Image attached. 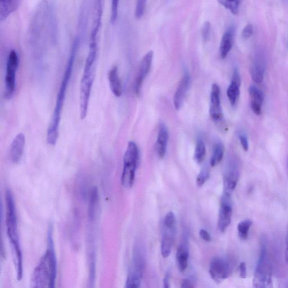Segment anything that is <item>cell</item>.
Returning a JSON list of instances; mask_svg holds the SVG:
<instances>
[{"label":"cell","mask_w":288,"mask_h":288,"mask_svg":"<svg viewBox=\"0 0 288 288\" xmlns=\"http://www.w3.org/2000/svg\"><path fill=\"white\" fill-rule=\"evenodd\" d=\"M259 260L256 266L253 281L256 288L272 287V270L267 245L262 240Z\"/></svg>","instance_id":"obj_5"},{"label":"cell","mask_w":288,"mask_h":288,"mask_svg":"<svg viewBox=\"0 0 288 288\" xmlns=\"http://www.w3.org/2000/svg\"><path fill=\"white\" fill-rule=\"evenodd\" d=\"M176 223L175 214L172 212H169L164 219L163 226L169 229H176Z\"/></svg>","instance_id":"obj_31"},{"label":"cell","mask_w":288,"mask_h":288,"mask_svg":"<svg viewBox=\"0 0 288 288\" xmlns=\"http://www.w3.org/2000/svg\"><path fill=\"white\" fill-rule=\"evenodd\" d=\"M182 287L184 288L193 287L194 286L191 280L189 279H184L182 281Z\"/></svg>","instance_id":"obj_39"},{"label":"cell","mask_w":288,"mask_h":288,"mask_svg":"<svg viewBox=\"0 0 288 288\" xmlns=\"http://www.w3.org/2000/svg\"><path fill=\"white\" fill-rule=\"evenodd\" d=\"M232 213L231 196L223 194L221 198L218 224V229L220 232L224 233L227 230L231 223Z\"/></svg>","instance_id":"obj_10"},{"label":"cell","mask_w":288,"mask_h":288,"mask_svg":"<svg viewBox=\"0 0 288 288\" xmlns=\"http://www.w3.org/2000/svg\"><path fill=\"white\" fill-rule=\"evenodd\" d=\"M285 261L288 264V230L286 237V247L285 250Z\"/></svg>","instance_id":"obj_41"},{"label":"cell","mask_w":288,"mask_h":288,"mask_svg":"<svg viewBox=\"0 0 288 288\" xmlns=\"http://www.w3.org/2000/svg\"><path fill=\"white\" fill-rule=\"evenodd\" d=\"M104 0H95L93 22L90 34V42H97V35L101 25L102 13H103Z\"/></svg>","instance_id":"obj_16"},{"label":"cell","mask_w":288,"mask_h":288,"mask_svg":"<svg viewBox=\"0 0 288 288\" xmlns=\"http://www.w3.org/2000/svg\"><path fill=\"white\" fill-rule=\"evenodd\" d=\"M176 260L179 271L183 272L186 270L189 260V249L187 245L181 244L178 246Z\"/></svg>","instance_id":"obj_25"},{"label":"cell","mask_w":288,"mask_h":288,"mask_svg":"<svg viewBox=\"0 0 288 288\" xmlns=\"http://www.w3.org/2000/svg\"><path fill=\"white\" fill-rule=\"evenodd\" d=\"M239 178V169L238 164L232 161L229 163L224 176V194L231 196Z\"/></svg>","instance_id":"obj_11"},{"label":"cell","mask_w":288,"mask_h":288,"mask_svg":"<svg viewBox=\"0 0 288 288\" xmlns=\"http://www.w3.org/2000/svg\"><path fill=\"white\" fill-rule=\"evenodd\" d=\"M254 26L251 24H248L245 26L242 31V36L244 39H248L254 34Z\"/></svg>","instance_id":"obj_35"},{"label":"cell","mask_w":288,"mask_h":288,"mask_svg":"<svg viewBox=\"0 0 288 288\" xmlns=\"http://www.w3.org/2000/svg\"><path fill=\"white\" fill-rule=\"evenodd\" d=\"M119 3L120 0H112L111 21L112 24H115L117 21Z\"/></svg>","instance_id":"obj_33"},{"label":"cell","mask_w":288,"mask_h":288,"mask_svg":"<svg viewBox=\"0 0 288 288\" xmlns=\"http://www.w3.org/2000/svg\"><path fill=\"white\" fill-rule=\"evenodd\" d=\"M22 0H0V22H3L16 11Z\"/></svg>","instance_id":"obj_23"},{"label":"cell","mask_w":288,"mask_h":288,"mask_svg":"<svg viewBox=\"0 0 288 288\" xmlns=\"http://www.w3.org/2000/svg\"><path fill=\"white\" fill-rule=\"evenodd\" d=\"M251 225L252 222L250 220H245L241 221V222L238 224V232L239 238L241 239H247Z\"/></svg>","instance_id":"obj_29"},{"label":"cell","mask_w":288,"mask_h":288,"mask_svg":"<svg viewBox=\"0 0 288 288\" xmlns=\"http://www.w3.org/2000/svg\"><path fill=\"white\" fill-rule=\"evenodd\" d=\"M168 138L167 127L163 123H161L160 126H159L156 142V150L158 156L160 159L163 158L166 156Z\"/></svg>","instance_id":"obj_18"},{"label":"cell","mask_w":288,"mask_h":288,"mask_svg":"<svg viewBox=\"0 0 288 288\" xmlns=\"http://www.w3.org/2000/svg\"><path fill=\"white\" fill-rule=\"evenodd\" d=\"M209 114L214 122L222 120L224 117L221 103V90L216 84L212 85L210 92Z\"/></svg>","instance_id":"obj_12"},{"label":"cell","mask_w":288,"mask_h":288,"mask_svg":"<svg viewBox=\"0 0 288 288\" xmlns=\"http://www.w3.org/2000/svg\"><path fill=\"white\" fill-rule=\"evenodd\" d=\"M147 0H137L135 16L137 19H140L145 12Z\"/></svg>","instance_id":"obj_32"},{"label":"cell","mask_w":288,"mask_h":288,"mask_svg":"<svg viewBox=\"0 0 288 288\" xmlns=\"http://www.w3.org/2000/svg\"><path fill=\"white\" fill-rule=\"evenodd\" d=\"M19 63L16 51H10L7 61L6 75L5 79V97L11 100L16 90V77Z\"/></svg>","instance_id":"obj_7"},{"label":"cell","mask_w":288,"mask_h":288,"mask_svg":"<svg viewBox=\"0 0 288 288\" xmlns=\"http://www.w3.org/2000/svg\"><path fill=\"white\" fill-rule=\"evenodd\" d=\"M107 77L112 93L117 97H121L123 93V89L117 66H115L112 68L108 73Z\"/></svg>","instance_id":"obj_22"},{"label":"cell","mask_w":288,"mask_h":288,"mask_svg":"<svg viewBox=\"0 0 288 288\" xmlns=\"http://www.w3.org/2000/svg\"><path fill=\"white\" fill-rule=\"evenodd\" d=\"M265 65L263 59L257 58L250 67L251 79L256 84H261L264 79Z\"/></svg>","instance_id":"obj_24"},{"label":"cell","mask_w":288,"mask_h":288,"mask_svg":"<svg viewBox=\"0 0 288 288\" xmlns=\"http://www.w3.org/2000/svg\"><path fill=\"white\" fill-rule=\"evenodd\" d=\"M163 285L164 287H169V273H168L163 280Z\"/></svg>","instance_id":"obj_40"},{"label":"cell","mask_w":288,"mask_h":288,"mask_svg":"<svg viewBox=\"0 0 288 288\" xmlns=\"http://www.w3.org/2000/svg\"><path fill=\"white\" fill-rule=\"evenodd\" d=\"M25 146V136L19 133L15 136L10 146L9 157L13 163H18L23 157Z\"/></svg>","instance_id":"obj_14"},{"label":"cell","mask_w":288,"mask_h":288,"mask_svg":"<svg viewBox=\"0 0 288 288\" xmlns=\"http://www.w3.org/2000/svg\"><path fill=\"white\" fill-rule=\"evenodd\" d=\"M176 229H169L164 226L161 243V254L164 259L167 258L171 254L174 236Z\"/></svg>","instance_id":"obj_20"},{"label":"cell","mask_w":288,"mask_h":288,"mask_svg":"<svg viewBox=\"0 0 288 288\" xmlns=\"http://www.w3.org/2000/svg\"><path fill=\"white\" fill-rule=\"evenodd\" d=\"M199 235L203 240L205 241H207V242H209V241L211 240V236H210V234L205 230H200L199 231Z\"/></svg>","instance_id":"obj_37"},{"label":"cell","mask_w":288,"mask_h":288,"mask_svg":"<svg viewBox=\"0 0 288 288\" xmlns=\"http://www.w3.org/2000/svg\"><path fill=\"white\" fill-rule=\"evenodd\" d=\"M97 43H90L89 50L81 80L80 89V116L84 120L88 113L90 96L93 86L97 56Z\"/></svg>","instance_id":"obj_4"},{"label":"cell","mask_w":288,"mask_h":288,"mask_svg":"<svg viewBox=\"0 0 288 288\" xmlns=\"http://www.w3.org/2000/svg\"><path fill=\"white\" fill-rule=\"evenodd\" d=\"M209 274L218 283L228 278L230 273V266L228 261L221 257H215L209 265Z\"/></svg>","instance_id":"obj_9"},{"label":"cell","mask_w":288,"mask_h":288,"mask_svg":"<svg viewBox=\"0 0 288 288\" xmlns=\"http://www.w3.org/2000/svg\"><path fill=\"white\" fill-rule=\"evenodd\" d=\"M224 146L222 142L218 141L214 143L211 158H210V165L213 167L220 163L224 157Z\"/></svg>","instance_id":"obj_26"},{"label":"cell","mask_w":288,"mask_h":288,"mask_svg":"<svg viewBox=\"0 0 288 288\" xmlns=\"http://www.w3.org/2000/svg\"><path fill=\"white\" fill-rule=\"evenodd\" d=\"M190 80H191V78H190V74L188 71H186L181 81L179 82L173 97L174 106L177 111L182 106L185 96H186L189 88Z\"/></svg>","instance_id":"obj_15"},{"label":"cell","mask_w":288,"mask_h":288,"mask_svg":"<svg viewBox=\"0 0 288 288\" xmlns=\"http://www.w3.org/2000/svg\"><path fill=\"white\" fill-rule=\"evenodd\" d=\"M138 158L139 152L136 143L130 141L128 143L123 157V168L121 176L122 186L126 189L131 188L134 183Z\"/></svg>","instance_id":"obj_6"},{"label":"cell","mask_w":288,"mask_h":288,"mask_svg":"<svg viewBox=\"0 0 288 288\" xmlns=\"http://www.w3.org/2000/svg\"><path fill=\"white\" fill-rule=\"evenodd\" d=\"M153 54V51H149L144 55L141 61L135 82V91L137 96L140 95L143 82L151 71Z\"/></svg>","instance_id":"obj_13"},{"label":"cell","mask_w":288,"mask_h":288,"mask_svg":"<svg viewBox=\"0 0 288 288\" xmlns=\"http://www.w3.org/2000/svg\"><path fill=\"white\" fill-rule=\"evenodd\" d=\"M241 146L244 151L247 152L249 150V142L247 137L243 133H239L238 135Z\"/></svg>","instance_id":"obj_36"},{"label":"cell","mask_w":288,"mask_h":288,"mask_svg":"<svg viewBox=\"0 0 288 288\" xmlns=\"http://www.w3.org/2000/svg\"><path fill=\"white\" fill-rule=\"evenodd\" d=\"M248 91L251 111L255 115L259 116L262 111V106L264 99V94L255 86H251Z\"/></svg>","instance_id":"obj_21"},{"label":"cell","mask_w":288,"mask_h":288,"mask_svg":"<svg viewBox=\"0 0 288 288\" xmlns=\"http://www.w3.org/2000/svg\"><path fill=\"white\" fill-rule=\"evenodd\" d=\"M210 177L209 169L207 167H204L200 171L197 178V184L199 187H202Z\"/></svg>","instance_id":"obj_30"},{"label":"cell","mask_w":288,"mask_h":288,"mask_svg":"<svg viewBox=\"0 0 288 288\" xmlns=\"http://www.w3.org/2000/svg\"><path fill=\"white\" fill-rule=\"evenodd\" d=\"M241 78L239 71L235 69L231 80V84L227 90V95L230 104L234 106L237 102L240 95Z\"/></svg>","instance_id":"obj_19"},{"label":"cell","mask_w":288,"mask_h":288,"mask_svg":"<svg viewBox=\"0 0 288 288\" xmlns=\"http://www.w3.org/2000/svg\"><path fill=\"white\" fill-rule=\"evenodd\" d=\"M205 154H206V148L205 143L202 139H198L194 152L195 162L199 164L202 163L204 160Z\"/></svg>","instance_id":"obj_27"},{"label":"cell","mask_w":288,"mask_h":288,"mask_svg":"<svg viewBox=\"0 0 288 288\" xmlns=\"http://www.w3.org/2000/svg\"><path fill=\"white\" fill-rule=\"evenodd\" d=\"M52 228L50 227L48 248L35 267L30 284L33 287H54L57 275V261L54 248Z\"/></svg>","instance_id":"obj_2"},{"label":"cell","mask_w":288,"mask_h":288,"mask_svg":"<svg viewBox=\"0 0 288 288\" xmlns=\"http://www.w3.org/2000/svg\"><path fill=\"white\" fill-rule=\"evenodd\" d=\"M235 28L231 25L226 29L221 39L220 46V54L221 58L225 59L227 57L230 51L233 48L234 43Z\"/></svg>","instance_id":"obj_17"},{"label":"cell","mask_w":288,"mask_h":288,"mask_svg":"<svg viewBox=\"0 0 288 288\" xmlns=\"http://www.w3.org/2000/svg\"><path fill=\"white\" fill-rule=\"evenodd\" d=\"M218 2L233 14L237 15L239 13L241 0H218Z\"/></svg>","instance_id":"obj_28"},{"label":"cell","mask_w":288,"mask_h":288,"mask_svg":"<svg viewBox=\"0 0 288 288\" xmlns=\"http://www.w3.org/2000/svg\"><path fill=\"white\" fill-rule=\"evenodd\" d=\"M79 46L80 39L79 37H76L71 45L69 59L66 65L62 80L61 82L57 98H56L52 118H51L47 131L46 140H47L49 145L51 146H55L58 140L61 113H62L66 91L68 89L72 71H73L76 55L78 52Z\"/></svg>","instance_id":"obj_1"},{"label":"cell","mask_w":288,"mask_h":288,"mask_svg":"<svg viewBox=\"0 0 288 288\" xmlns=\"http://www.w3.org/2000/svg\"><path fill=\"white\" fill-rule=\"evenodd\" d=\"M239 273L241 278L245 279L246 277V266L244 262H241L239 266Z\"/></svg>","instance_id":"obj_38"},{"label":"cell","mask_w":288,"mask_h":288,"mask_svg":"<svg viewBox=\"0 0 288 288\" xmlns=\"http://www.w3.org/2000/svg\"><path fill=\"white\" fill-rule=\"evenodd\" d=\"M5 205H6L5 222H6L7 235L14 257L17 279L21 280L23 271V259L19 238L17 210L13 194L9 190L5 193Z\"/></svg>","instance_id":"obj_3"},{"label":"cell","mask_w":288,"mask_h":288,"mask_svg":"<svg viewBox=\"0 0 288 288\" xmlns=\"http://www.w3.org/2000/svg\"><path fill=\"white\" fill-rule=\"evenodd\" d=\"M143 259L139 248L133 252L132 263L126 282V287H139L142 276Z\"/></svg>","instance_id":"obj_8"},{"label":"cell","mask_w":288,"mask_h":288,"mask_svg":"<svg viewBox=\"0 0 288 288\" xmlns=\"http://www.w3.org/2000/svg\"><path fill=\"white\" fill-rule=\"evenodd\" d=\"M210 32H211V25L209 22H204L202 28V35L205 42H207L209 40Z\"/></svg>","instance_id":"obj_34"}]
</instances>
